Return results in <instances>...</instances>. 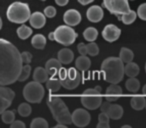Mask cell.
<instances>
[{"label":"cell","mask_w":146,"mask_h":128,"mask_svg":"<svg viewBox=\"0 0 146 128\" xmlns=\"http://www.w3.org/2000/svg\"><path fill=\"white\" fill-rule=\"evenodd\" d=\"M30 72H31V66L29 65V64L23 65L20 76H19V78H18V81H20V82L25 81V80L29 77V75H30Z\"/></svg>","instance_id":"cell-34"},{"label":"cell","mask_w":146,"mask_h":128,"mask_svg":"<svg viewBox=\"0 0 146 128\" xmlns=\"http://www.w3.org/2000/svg\"><path fill=\"white\" fill-rule=\"evenodd\" d=\"M107 114L111 119H120L123 115V108L118 104H111L107 111Z\"/></svg>","instance_id":"cell-19"},{"label":"cell","mask_w":146,"mask_h":128,"mask_svg":"<svg viewBox=\"0 0 146 128\" xmlns=\"http://www.w3.org/2000/svg\"><path fill=\"white\" fill-rule=\"evenodd\" d=\"M54 128H66V124L58 123L57 125H55V126H54Z\"/></svg>","instance_id":"cell-50"},{"label":"cell","mask_w":146,"mask_h":128,"mask_svg":"<svg viewBox=\"0 0 146 128\" xmlns=\"http://www.w3.org/2000/svg\"><path fill=\"white\" fill-rule=\"evenodd\" d=\"M139 66L136 64L135 62H129L126 63L125 68H124V71H125V74L128 76V77H136L139 73Z\"/></svg>","instance_id":"cell-20"},{"label":"cell","mask_w":146,"mask_h":128,"mask_svg":"<svg viewBox=\"0 0 146 128\" xmlns=\"http://www.w3.org/2000/svg\"><path fill=\"white\" fill-rule=\"evenodd\" d=\"M48 72H47L46 68H42V67H37L36 69L33 72V80L37 82H46L48 80Z\"/></svg>","instance_id":"cell-18"},{"label":"cell","mask_w":146,"mask_h":128,"mask_svg":"<svg viewBox=\"0 0 146 128\" xmlns=\"http://www.w3.org/2000/svg\"><path fill=\"white\" fill-rule=\"evenodd\" d=\"M45 68H46L49 75H50L51 77H53V76H55L56 74L59 73L60 69L62 68V63H61V61L59 60V59L51 58L46 62Z\"/></svg>","instance_id":"cell-14"},{"label":"cell","mask_w":146,"mask_h":128,"mask_svg":"<svg viewBox=\"0 0 146 128\" xmlns=\"http://www.w3.org/2000/svg\"><path fill=\"white\" fill-rule=\"evenodd\" d=\"M145 72H146V64H145Z\"/></svg>","instance_id":"cell-53"},{"label":"cell","mask_w":146,"mask_h":128,"mask_svg":"<svg viewBox=\"0 0 146 128\" xmlns=\"http://www.w3.org/2000/svg\"><path fill=\"white\" fill-rule=\"evenodd\" d=\"M109 115H108L106 112H102L98 115V120H99V122H109Z\"/></svg>","instance_id":"cell-41"},{"label":"cell","mask_w":146,"mask_h":128,"mask_svg":"<svg viewBox=\"0 0 146 128\" xmlns=\"http://www.w3.org/2000/svg\"><path fill=\"white\" fill-rule=\"evenodd\" d=\"M103 9L100 6H97V5H93L90 8H88L87 12H86V17L89 21L91 22H99L101 21V19L103 18Z\"/></svg>","instance_id":"cell-13"},{"label":"cell","mask_w":146,"mask_h":128,"mask_svg":"<svg viewBox=\"0 0 146 128\" xmlns=\"http://www.w3.org/2000/svg\"><path fill=\"white\" fill-rule=\"evenodd\" d=\"M47 106L50 109L54 120H56L58 123L66 124V125L73 123L72 114L69 112L68 107L61 98L50 96L47 99Z\"/></svg>","instance_id":"cell-3"},{"label":"cell","mask_w":146,"mask_h":128,"mask_svg":"<svg viewBox=\"0 0 146 128\" xmlns=\"http://www.w3.org/2000/svg\"><path fill=\"white\" fill-rule=\"evenodd\" d=\"M90 114L87 110L81 109V108H78V109L74 110V112L72 113V121L73 124H75L78 127H85L88 124L90 123Z\"/></svg>","instance_id":"cell-9"},{"label":"cell","mask_w":146,"mask_h":128,"mask_svg":"<svg viewBox=\"0 0 146 128\" xmlns=\"http://www.w3.org/2000/svg\"><path fill=\"white\" fill-rule=\"evenodd\" d=\"M97 128H109V122H99Z\"/></svg>","instance_id":"cell-45"},{"label":"cell","mask_w":146,"mask_h":128,"mask_svg":"<svg viewBox=\"0 0 146 128\" xmlns=\"http://www.w3.org/2000/svg\"><path fill=\"white\" fill-rule=\"evenodd\" d=\"M18 113L22 117H27L31 114V106L28 103H21L18 106Z\"/></svg>","instance_id":"cell-32"},{"label":"cell","mask_w":146,"mask_h":128,"mask_svg":"<svg viewBox=\"0 0 146 128\" xmlns=\"http://www.w3.org/2000/svg\"><path fill=\"white\" fill-rule=\"evenodd\" d=\"M84 94H95V95H100L101 93L94 87V88H91V89H86L85 91L83 92V95Z\"/></svg>","instance_id":"cell-44"},{"label":"cell","mask_w":146,"mask_h":128,"mask_svg":"<svg viewBox=\"0 0 146 128\" xmlns=\"http://www.w3.org/2000/svg\"><path fill=\"white\" fill-rule=\"evenodd\" d=\"M93 1L94 0H78V2L82 5H87V4H89V3L93 2Z\"/></svg>","instance_id":"cell-47"},{"label":"cell","mask_w":146,"mask_h":128,"mask_svg":"<svg viewBox=\"0 0 146 128\" xmlns=\"http://www.w3.org/2000/svg\"><path fill=\"white\" fill-rule=\"evenodd\" d=\"M122 128H131V126L130 125H123L122 126Z\"/></svg>","instance_id":"cell-52"},{"label":"cell","mask_w":146,"mask_h":128,"mask_svg":"<svg viewBox=\"0 0 146 128\" xmlns=\"http://www.w3.org/2000/svg\"><path fill=\"white\" fill-rule=\"evenodd\" d=\"M110 105H111V104H110V101L106 100V101L102 102L101 106H100V109H101L102 112H106V113H107V111H108V109H109Z\"/></svg>","instance_id":"cell-43"},{"label":"cell","mask_w":146,"mask_h":128,"mask_svg":"<svg viewBox=\"0 0 146 128\" xmlns=\"http://www.w3.org/2000/svg\"><path fill=\"white\" fill-rule=\"evenodd\" d=\"M145 108H146V106H145Z\"/></svg>","instance_id":"cell-55"},{"label":"cell","mask_w":146,"mask_h":128,"mask_svg":"<svg viewBox=\"0 0 146 128\" xmlns=\"http://www.w3.org/2000/svg\"><path fill=\"white\" fill-rule=\"evenodd\" d=\"M125 86L127 90L131 93H136L140 88V82L135 77H129V79L126 81Z\"/></svg>","instance_id":"cell-23"},{"label":"cell","mask_w":146,"mask_h":128,"mask_svg":"<svg viewBox=\"0 0 146 128\" xmlns=\"http://www.w3.org/2000/svg\"><path fill=\"white\" fill-rule=\"evenodd\" d=\"M63 20L69 26H76L81 21V14L75 9H69L64 13Z\"/></svg>","instance_id":"cell-12"},{"label":"cell","mask_w":146,"mask_h":128,"mask_svg":"<svg viewBox=\"0 0 146 128\" xmlns=\"http://www.w3.org/2000/svg\"><path fill=\"white\" fill-rule=\"evenodd\" d=\"M91 61L86 55H81L75 61V66L79 71H86L90 68Z\"/></svg>","instance_id":"cell-17"},{"label":"cell","mask_w":146,"mask_h":128,"mask_svg":"<svg viewBox=\"0 0 146 128\" xmlns=\"http://www.w3.org/2000/svg\"><path fill=\"white\" fill-rule=\"evenodd\" d=\"M103 5L112 14H124L130 11L128 0H103Z\"/></svg>","instance_id":"cell-8"},{"label":"cell","mask_w":146,"mask_h":128,"mask_svg":"<svg viewBox=\"0 0 146 128\" xmlns=\"http://www.w3.org/2000/svg\"><path fill=\"white\" fill-rule=\"evenodd\" d=\"M10 125L11 128H25V123L20 120H14Z\"/></svg>","instance_id":"cell-42"},{"label":"cell","mask_w":146,"mask_h":128,"mask_svg":"<svg viewBox=\"0 0 146 128\" xmlns=\"http://www.w3.org/2000/svg\"><path fill=\"white\" fill-rule=\"evenodd\" d=\"M21 56H22V61L24 64H29L32 61V54L27 52V51L21 53Z\"/></svg>","instance_id":"cell-39"},{"label":"cell","mask_w":146,"mask_h":128,"mask_svg":"<svg viewBox=\"0 0 146 128\" xmlns=\"http://www.w3.org/2000/svg\"><path fill=\"white\" fill-rule=\"evenodd\" d=\"M31 44L36 49H43L46 45V38L42 34H36L32 37Z\"/></svg>","instance_id":"cell-22"},{"label":"cell","mask_w":146,"mask_h":128,"mask_svg":"<svg viewBox=\"0 0 146 128\" xmlns=\"http://www.w3.org/2000/svg\"><path fill=\"white\" fill-rule=\"evenodd\" d=\"M29 22L33 28L40 29L46 23V15L42 14L41 12H34L31 14L30 18H29Z\"/></svg>","instance_id":"cell-15"},{"label":"cell","mask_w":146,"mask_h":128,"mask_svg":"<svg viewBox=\"0 0 146 128\" xmlns=\"http://www.w3.org/2000/svg\"><path fill=\"white\" fill-rule=\"evenodd\" d=\"M55 32V41L64 46H69L73 44L77 38V33L74 31L72 26L69 25H61L57 27Z\"/></svg>","instance_id":"cell-7"},{"label":"cell","mask_w":146,"mask_h":128,"mask_svg":"<svg viewBox=\"0 0 146 128\" xmlns=\"http://www.w3.org/2000/svg\"><path fill=\"white\" fill-rule=\"evenodd\" d=\"M123 61L120 57H108L102 62L101 64V72L104 76V79L109 83L118 84L125 74L124 71Z\"/></svg>","instance_id":"cell-2"},{"label":"cell","mask_w":146,"mask_h":128,"mask_svg":"<svg viewBox=\"0 0 146 128\" xmlns=\"http://www.w3.org/2000/svg\"><path fill=\"white\" fill-rule=\"evenodd\" d=\"M44 14L48 18H52V17H54L56 15V8H54L53 6H47L44 9Z\"/></svg>","instance_id":"cell-38"},{"label":"cell","mask_w":146,"mask_h":128,"mask_svg":"<svg viewBox=\"0 0 146 128\" xmlns=\"http://www.w3.org/2000/svg\"><path fill=\"white\" fill-rule=\"evenodd\" d=\"M7 19L13 23L22 24L29 20L31 16L28 4L23 2H13L8 7L6 12Z\"/></svg>","instance_id":"cell-4"},{"label":"cell","mask_w":146,"mask_h":128,"mask_svg":"<svg viewBox=\"0 0 146 128\" xmlns=\"http://www.w3.org/2000/svg\"><path fill=\"white\" fill-rule=\"evenodd\" d=\"M137 14L140 19L146 21V3H143V4H141L139 7H138Z\"/></svg>","instance_id":"cell-37"},{"label":"cell","mask_w":146,"mask_h":128,"mask_svg":"<svg viewBox=\"0 0 146 128\" xmlns=\"http://www.w3.org/2000/svg\"><path fill=\"white\" fill-rule=\"evenodd\" d=\"M23 67L21 53L9 41L0 39V85H9L18 80Z\"/></svg>","instance_id":"cell-1"},{"label":"cell","mask_w":146,"mask_h":128,"mask_svg":"<svg viewBox=\"0 0 146 128\" xmlns=\"http://www.w3.org/2000/svg\"><path fill=\"white\" fill-rule=\"evenodd\" d=\"M58 59L61 61L62 64H69L74 59V53L69 48H63L61 50H59Z\"/></svg>","instance_id":"cell-16"},{"label":"cell","mask_w":146,"mask_h":128,"mask_svg":"<svg viewBox=\"0 0 146 128\" xmlns=\"http://www.w3.org/2000/svg\"><path fill=\"white\" fill-rule=\"evenodd\" d=\"M142 93L145 94V95H146V84L143 86V88H142Z\"/></svg>","instance_id":"cell-51"},{"label":"cell","mask_w":146,"mask_h":128,"mask_svg":"<svg viewBox=\"0 0 146 128\" xmlns=\"http://www.w3.org/2000/svg\"><path fill=\"white\" fill-rule=\"evenodd\" d=\"M14 96L15 93L12 89L5 87V85H1V87H0V97H4L6 99L10 100V101H12L14 99Z\"/></svg>","instance_id":"cell-28"},{"label":"cell","mask_w":146,"mask_h":128,"mask_svg":"<svg viewBox=\"0 0 146 128\" xmlns=\"http://www.w3.org/2000/svg\"><path fill=\"white\" fill-rule=\"evenodd\" d=\"M32 32H33L32 29H31L30 27L26 26V25H21V26L17 29V35H18L19 38L23 39V40L28 38V37L32 34Z\"/></svg>","instance_id":"cell-27"},{"label":"cell","mask_w":146,"mask_h":128,"mask_svg":"<svg viewBox=\"0 0 146 128\" xmlns=\"http://www.w3.org/2000/svg\"><path fill=\"white\" fill-rule=\"evenodd\" d=\"M137 16H138V14H136L135 11L130 10L129 12L122 14V22H123L124 24H126V25H129V24H131V23H133L134 21H135V19H136V17H137Z\"/></svg>","instance_id":"cell-30"},{"label":"cell","mask_w":146,"mask_h":128,"mask_svg":"<svg viewBox=\"0 0 146 128\" xmlns=\"http://www.w3.org/2000/svg\"><path fill=\"white\" fill-rule=\"evenodd\" d=\"M44 88L40 82L32 81L25 85L23 89V96L30 103H39L44 97Z\"/></svg>","instance_id":"cell-6"},{"label":"cell","mask_w":146,"mask_h":128,"mask_svg":"<svg viewBox=\"0 0 146 128\" xmlns=\"http://www.w3.org/2000/svg\"><path fill=\"white\" fill-rule=\"evenodd\" d=\"M1 119L5 124H11L15 120V110H5L1 115Z\"/></svg>","instance_id":"cell-29"},{"label":"cell","mask_w":146,"mask_h":128,"mask_svg":"<svg viewBox=\"0 0 146 128\" xmlns=\"http://www.w3.org/2000/svg\"><path fill=\"white\" fill-rule=\"evenodd\" d=\"M42 1H45V0H42Z\"/></svg>","instance_id":"cell-54"},{"label":"cell","mask_w":146,"mask_h":128,"mask_svg":"<svg viewBox=\"0 0 146 128\" xmlns=\"http://www.w3.org/2000/svg\"><path fill=\"white\" fill-rule=\"evenodd\" d=\"M121 30L114 24H108L102 31V37L108 42H114L120 37Z\"/></svg>","instance_id":"cell-11"},{"label":"cell","mask_w":146,"mask_h":128,"mask_svg":"<svg viewBox=\"0 0 146 128\" xmlns=\"http://www.w3.org/2000/svg\"><path fill=\"white\" fill-rule=\"evenodd\" d=\"M81 103L87 109L94 110L101 106L102 98L95 94H84V96L81 98Z\"/></svg>","instance_id":"cell-10"},{"label":"cell","mask_w":146,"mask_h":128,"mask_svg":"<svg viewBox=\"0 0 146 128\" xmlns=\"http://www.w3.org/2000/svg\"><path fill=\"white\" fill-rule=\"evenodd\" d=\"M31 128H48V122L44 118H35L30 123Z\"/></svg>","instance_id":"cell-31"},{"label":"cell","mask_w":146,"mask_h":128,"mask_svg":"<svg viewBox=\"0 0 146 128\" xmlns=\"http://www.w3.org/2000/svg\"><path fill=\"white\" fill-rule=\"evenodd\" d=\"M68 1L69 0H55L56 4L59 5V6H65L68 3Z\"/></svg>","instance_id":"cell-46"},{"label":"cell","mask_w":146,"mask_h":128,"mask_svg":"<svg viewBox=\"0 0 146 128\" xmlns=\"http://www.w3.org/2000/svg\"><path fill=\"white\" fill-rule=\"evenodd\" d=\"M11 102H12V101L6 99V98L0 97V113L2 114L3 112H4L5 110H6L7 108L11 105Z\"/></svg>","instance_id":"cell-36"},{"label":"cell","mask_w":146,"mask_h":128,"mask_svg":"<svg viewBox=\"0 0 146 128\" xmlns=\"http://www.w3.org/2000/svg\"><path fill=\"white\" fill-rule=\"evenodd\" d=\"M131 107L135 110H142L146 106V100L144 97H133L130 101Z\"/></svg>","instance_id":"cell-26"},{"label":"cell","mask_w":146,"mask_h":128,"mask_svg":"<svg viewBox=\"0 0 146 128\" xmlns=\"http://www.w3.org/2000/svg\"><path fill=\"white\" fill-rule=\"evenodd\" d=\"M119 57L124 63H129L133 60L134 54L130 49L126 48V47H122L119 53Z\"/></svg>","instance_id":"cell-24"},{"label":"cell","mask_w":146,"mask_h":128,"mask_svg":"<svg viewBox=\"0 0 146 128\" xmlns=\"http://www.w3.org/2000/svg\"><path fill=\"white\" fill-rule=\"evenodd\" d=\"M58 77L63 87L68 90L75 89L81 81V75L75 68H61L58 73Z\"/></svg>","instance_id":"cell-5"},{"label":"cell","mask_w":146,"mask_h":128,"mask_svg":"<svg viewBox=\"0 0 146 128\" xmlns=\"http://www.w3.org/2000/svg\"><path fill=\"white\" fill-rule=\"evenodd\" d=\"M83 36L85 38V40L89 41V42H94V40H96L98 36V31L94 27H88L84 30Z\"/></svg>","instance_id":"cell-25"},{"label":"cell","mask_w":146,"mask_h":128,"mask_svg":"<svg viewBox=\"0 0 146 128\" xmlns=\"http://www.w3.org/2000/svg\"><path fill=\"white\" fill-rule=\"evenodd\" d=\"M118 99V97H116V96H107L106 97V100H108V101H110V102H112V101H116V100Z\"/></svg>","instance_id":"cell-48"},{"label":"cell","mask_w":146,"mask_h":128,"mask_svg":"<svg viewBox=\"0 0 146 128\" xmlns=\"http://www.w3.org/2000/svg\"><path fill=\"white\" fill-rule=\"evenodd\" d=\"M77 50L80 53V55H87L88 50H87V45H85L84 43H79L77 45Z\"/></svg>","instance_id":"cell-40"},{"label":"cell","mask_w":146,"mask_h":128,"mask_svg":"<svg viewBox=\"0 0 146 128\" xmlns=\"http://www.w3.org/2000/svg\"><path fill=\"white\" fill-rule=\"evenodd\" d=\"M61 86H62V84H61V81H60V79H59V77L55 78L54 76H53V77H51L50 79H48L46 81V88L51 93L57 92L60 89Z\"/></svg>","instance_id":"cell-21"},{"label":"cell","mask_w":146,"mask_h":128,"mask_svg":"<svg viewBox=\"0 0 146 128\" xmlns=\"http://www.w3.org/2000/svg\"><path fill=\"white\" fill-rule=\"evenodd\" d=\"M87 50H88V54L90 56H96L99 53V48H98L97 44L94 42H90L87 45Z\"/></svg>","instance_id":"cell-35"},{"label":"cell","mask_w":146,"mask_h":128,"mask_svg":"<svg viewBox=\"0 0 146 128\" xmlns=\"http://www.w3.org/2000/svg\"><path fill=\"white\" fill-rule=\"evenodd\" d=\"M106 94L107 95H120L122 94V88L117 84L111 83V85L106 89Z\"/></svg>","instance_id":"cell-33"},{"label":"cell","mask_w":146,"mask_h":128,"mask_svg":"<svg viewBox=\"0 0 146 128\" xmlns=\"http://www.w3.org/2000/svg\"><path fill=\"white\" fill-rule=\"evenodd\" d=\"M48 38L50 39V40H52V41H54V40H55V32H54V31H53V32H50V33H49Z\"/></svg>","instance_id":"cell-49"}]
</instances>
